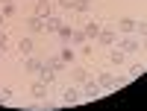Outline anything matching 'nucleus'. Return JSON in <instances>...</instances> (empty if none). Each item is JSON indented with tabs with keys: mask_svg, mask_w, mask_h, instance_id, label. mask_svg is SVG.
<instances>
[{
	"mask_svg": "<svg viewBox=\"0 0 147 111\" xmlns=\"http://www.w3.org/2000/svg\"><path fill=\"white\" fill-rule=\"evenodd\" d=\"M38 3H50V0H38Z\"/></svg>",
	"mask_w": 147,
	"mask_h": 111,
	"instance_id": "nucleus-33",
	"label": "nucleus"
},
{
	"mask_svg": "<svg viewBox=\"0 0 147 111\" xmlns=\"http://www.w3.org/2000/svg\"><path fill=\"white\" fill-rule=\"evenodd\" d=\"M44 64L50 67V70H56V73H59V70L65 67V61H62V56H47V61H44Z\"/></svg>",
	"mask_w": 147,
	"mask_h": 111,
	"instance_id": "nucleus-9",
	"label": "nucleus"
},
{
	"mask_svg": "<svg viewBox=\"0 0 147 111\" xmlns=\"http://www.w3.org/2000/svg\"><path fill=\"white\" fill-rule=\"evenodd\" d=\"M82 29H85V38H88V41H97V35H100V29H103V27H100L97 21H88Z\"/></svg>",
	"mask_w": 147,
	"mask_h": 111,
	"instance_id": "nucleus-5",
	"label": "nucleus"
},
{
	"mask_svg": "<svg viewBox=\"0 0 147 111\" xmlns=\"http://www.w3.org/2000/svg\"><path fill=\"white\" fill-rule=\"evenodd\" d=\"M88 38H85V29H74L71 32V38H68V44H85Z\"/></svg>",
	"mask_w": 147,
	"mask_h": 111,
	"instance_id": "nucleus-13",
	"label": "nucleus"
},
{
	"mask_svg": "<svg viewBox=\"0 0 147 111\" xmlns=\"http://www.w3.org/2000/svg\"><path fill=\"white\" fill-rule=\"evenodd\" d=\"M6 50H9V35L0 29V53H6Z\"/></svg>",
	"mask_w": 147,
	"mask_h": 111,
	"instance_id": "nucleus-21",
	"label": "nucleus"
},
{
	"mask_svg": "<svg viewBox=\"0 0 147 111\" xmlns=\"http://www.w3.org/2000/svg\"><path fill=\"white\" fill-rule=\"evenodd\" d=\"M30 32H44V18L41 15H32L30 18Z\"/></svg>",
	"mask_w": 147,
	"mask_h": 111,
	"instance_id": "nucleus-10",
	"label": "nucleus"
},
{
	"mask_svg": "<svg viewBox=\"0 0 147 111\" xmlns=\"http://www.w3.org/2000/svg\"><path fill=\"white\" fill-rule=\"evenodd\" d=\"M38 79H41V82H47V85H50V82L56 79V70H50V67H47V64H44V67L38 70Z\"/></svg>",
	"mask_w": 147,
	"mask_h": 111,
	"instance_id": "nucleus-12",
	"label": "nucleus"
},
{
	"mask_svg": "<svg viewBox=\"0 0 147 111\" xmlns=\"http://www.w3.org/2000/svg\"><path fill=\"white\" fill-rule=\"evenodd\" d=\"M82 88H85V96H88V100H94V96H100V91H103V88H100V82H97V79H91V76H88V79L82 82Z\"/></svg>",
	"mask_w": 147,
	"mask_h": 111,
	"instance_id": "nucleus-1",
	"label": "nucleus"
},
{
	"mask_svg": "<svg viewBox=\"0 0 147 111\" xmlns=\"http://www.w3.org/2000/svg\"><path fill=\"white\" fill-rule=\"evenodd\" d=\"M59 9H74V0H59Z\"/></svg>",
	"mask_w": 147,
	"mask_h": 111,
	"instance_id": "nucleus-28",
	"label": "nucleus"
},
{
	"mask_svg": "<svg viewBox=\"0 0 147 111\" xmlns=\"http://www.w3.org/2000/svg\"><path fill=\"white\" fill-rule=\"evenodd\" d=\"M59 27H62V18H56V15H47L44 18V29L47 32H59Z\"/></svg>",
	"mask_w": 147,
	"mask_h": 111,
	"instance_id": "nucleus-7",
	"label": "nucleus"
},
{
	"mask_svg": "<svg viewBox=\"0 0 147 111\" xmlns=\"http://www.w3.org/2000/svg\"><path fill=\"white\" fill-rule=\"evenodd\" d=\"M109 58H112V64H124V58H127V53L121 50V47H115V50H112V56H109Z\"/></svg>",
	"mask_w": 147,
	"mask_h": 111,
	"instance_id": "nucleus-18",
	"label": "nucleus"
},
{
	"mask_svg": "<svg viewBox=\"0 0 147 111\" xmlns=\"http://www.w3.org/2000/svg\"><path fill=\"white\" fill-rule=\"evenodd\" d=\"M41 67H44V61H41V58H35L32 53H30V56H24V70H27V73H38Z\"/></svg>",
	"mask_w": 147,
	"mask_h": 111,
	"instance_id": "nucleus-2",
	"label": "nucleus"
},
{
	"mask_svg": "<svg viewBox=\"0 0 147 111\" xmlns=\"http://www.w3.org/2000/svg\"><path fill=\"white\" fill-rule=\"evenodd\" d=\"M85 79H88V70H85V67H77V70H74V82H85Z\"/></svg>",
	"mask_w": 147,
	"mask_h": 111,
	"instance_id": "nucleus-19",
	"label": "nucleus"
},
{
	"mask_svg": "<svg viewBox=\"0 0 147 111\" xmlns=\"http://www.w3.org/2000/svg\"><path fill=\"white\" fill-rule=\"evenodd\" d=\"M118 47H121L124 53H138V50H141V41H138V38H121Z\"/></svg>",
	"mask_w": 147,
	"mask_h": 111,
	"instance_id": "nucleus-4",
	"label": "nucleus"
},
{
	"mask_svg": "<svg viewBox=\"0 0 147 111\" xmlns=\"http://www.w3.org/2000/svg\"><path fill=\"white\" fill-rule=\"evenodd\" d=\"M71 32H74V29L62 23V27H59V38H65V41H68V38H71Z\"/></svg>",
	"mask_w": 147,
	"mask_h": 111,
	"instance_id": "nucleus-22",
	"label": "nucleus"
},
{
	"mask_svg": "<svg viewBox=\"0 0 147 111\" xmlns=\"http://www.w3.org/2000/svg\"><path fill=\"white\" fill-rule=\"evenodd\" d=\"M80 53H82V56H85V58H88V56H91V53H94V44H82V50H80Z\"/></svg>",
	"mask_w": 147,
	"mask_h": 111,
	"instance_id": "nucleus-24",
	"label": "nucleus"
},
{
	"mask_svg": "<svg viewBox=\"0 0 147 111\" xmlns=\"http://www.w3.org/2000/svg\"><path fill=\"white\" fill-rule=\"evenodd\" d=\"M136 23H138V21H132V18H121V21H118V29L124 32V35H129V32H136Z\"/></svg>",
	"mask_w": 147,
	"mask_h": 111,
	"instance_id": "nucleus-8",
	"label": "nucleus"
},
{
	"mask_svg": "<svg viewBox=\"0 0 147 111\" xmlns=\"http://www.w3.org/2000/svg\"><path fill=\"white\" fill-rule=\"evenodd\" d=\"M97 41H100V44H106V47H115V44H118V32L106 27V29H100V35H97Z\"/></svg>",
	"mask_w": 147,
	"mask_h": 111,
	"instance_id": "nucleus-3",
	"label": "nucleus"
},
{
	"mask_svg": "<svg viewBox=\"0 0 147 111\" xmlns=\"http://www.w3.org/2000/svg\"><path fill=\"white\" fill-rule=\"evenodd\" d=\"M62 100H65L68 105H74V102L80 100V91H77V88H65V94H62Z\"/></svg>",
	"mask_w": 147,
	"mask_h": 111,
	"instance_id": "nucleus-15",
	"label": "nucleus"
},
{
	"mask_svg": "<svg viewBox=\"0 0 147 111\" xmlns=\"http://www.w3.org/2000/svg\"><path fill=\"white\" fill-rule=\"evenodd\" d=\"M9 15H15V3H3V18H9Z\"/></svg>",
	"mask_w": 147,
	"mask_h": 111,
	"instance_id": "nucleus-23",
	"label": "nucleus"
},
{
	"mask_svg": "<svg viewBox=\"0 0 147 111\" xmlns=\"http://www.w3.org/2000/svg\"><path fill=\"white\" fill-rule=\"evenodd\" d=\"M35 15H41V18H47V15H53V9H50V3H38V9H35Z\"/></svg>",
	"mask_w": 147,
	"mask_h": 111,
	"instance_id": "nucleus-20",
	"label": "nucleus"
},
{
	"mask_svg": "<svg viewBox=\"0 0 147 111\" xmlns=\"http://www.w3.org/2000/svg\"><path fill=\"white\" fill-rule=\"evenodd\" d=\"M0 102H6V96H3V94H0Z\"/></svg>",
	"mask_w": 147,
	"mask_h": 111,
	"instance_id": "nucleus-31",
	"label": "nucleus"
},
{
	"mask_svg": "<svg viewBox=\"0 0 147 111\" xmlns=\"http://www.w3.org/2000/svg\"><path fill=\"white\" fill-rule=\"evenodd\" d=\"M138 73H141V64H132V67H129V79H136Z\"/></svg>",
	"mask_w": 147,
	"mask_h": 111,
	"instance_id": "nucleus-26",
	"label": "nucleus"
},
{
	"mask_svg": "<svg viewBox=\"0 0 147 111\" xmlns=\"http://www.w3.org/2000/svg\"><path fill=\"white\" fill-rule=\"evenodd\" d=\"M97 82H100V88H115V76H112V73H100Z\"/></svg>",
	"mask_w": 147,
	"mask_h": 111,
	"instance_id": "nucleus-16",
	"label": "nucleus"
},
{
	"mask_svg": "<svg viewBox=\"0 0 147 111\" xmlns=\"http://www.w3.org/2000/svg\"><path fill=\"white\" fill-rule=\"evenodd\" d=\"M124 85H129V76H121V79L115 76V88H124Z\"/></svg>",
	"mask_w": 147,
	"mask_h": 111,
	"instance_id": "nucleus-25",
	"label": "nucleus"
},
{
	"mask_svg": "<svg viewBox=\"0 0 147 111\" xmlns=\"http://www.w3.org/2000/svg\"><path fill=\"white\" fill-rule=\"evenodd\" d=\"M18 53H21V56H30V53H32V38H21V41H18Z\"/></svg>",
	"mask_w": 147,
	"mask_h": 111,
	"instance_id": "nucleus-14",
	"label": "nucleus"
},
{
	"mask_svg": "<svg viewBox=\"0 0 147 111\" xmlns=\"http://www.w3.org/2000/svg\"><path fill=\"white\" fill-rule=\"evenodd\" d=\"M59 56H62V61H65V64H74V58H77V53H74V47H71V44H65Z\"/></svg>",
	"mask_w": 147,
	"mask_h": 111,
	"instance_id": "nucleus-11",
	"label": "nucleus"
},
{
	"mask_svg": "<svg viewBox=\"0 0 147 111\" xmlns=\"http://www.w3.org/2000/svg\"><path fill=\"white\" fill-rule=\"evenodd\" d=\"M0 3H12V0H0Z\"/></svg>",
	"mask_w": 147,
	"mask_h": 111,
	"instance_id": "nucleus-32",
	"label": "nucleus"
},
{
	"mask_svg": "<svg viewBox=\"0 0 147 111\" xmlns=\"http://www.w3.org/2000/svg\"><path fill=\"white\" fill-rule=\"evenodd\" d=\"M30 91H32V96H35V100H44V96H47V82H32L30 85Z\"/></svg>",
	"mask_w": 147,
	"mask_h": 111,
	"instance_id": "nucleus-6",
	"label": "nucleus"
},
{
	"mask_svg": "<svg viewBox=\"0 0 147 111\" xmlns=\"http://www.w3.org/2000/svg\"><path fill=\"white\" fill-rule=\"evenodd\" d=\"M141 47H144V50H147V35H144V38H141Z\"/></svg>",
	"mask_w": 147,
	"mask_h": 111,
	"instance_id": "nucleus-29",
	"label": "nucleus"
},
{
	"mask_svg": "<svg viewBox=\"0 0 147 111\" xmlns=\"http://www.w3.org/2000/svg\"><path fill=\"white\" fill-rule=\"evenodd\" d=\"M136 29L141 32V38H144V35H147V21H141V23H136Z\"/></svg>",
	"mask_w": 147,
	"mask_h": 111,
	"instance_id": "nucleus-27",
	"label": "nucleus"
},
{
	"mask_svg": "<svg viewBox=\"0 0 147 111\" xmlns=\"http://www.w3.org/2000/svg\"><path fill=\"white\" fill-rule=\"evenodd\" d=\"M88 9H91V0H74V12H80V15H85Z\"/></svg>",
	"mask_w": 147,
	"mask_h": 111,
	"instance_id": "nucleus-17",
	"label": "nucleus"
},
{
	"mask_svg": "<svg viewBox=\"0 0 147 111\" xmlns=\"http://www.w3.org/2000/svg\"><path fill=\"white\" fill-rule=\"evenodd\" d=\"M0 27H3V12H0Z\"/></svg>",
	"mask_w": 147,
	"mask_h": 111,
	"instance_id": "nucleus-30",
	"label": "nucleus"
}]
</instances>
